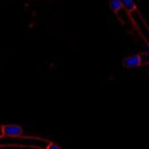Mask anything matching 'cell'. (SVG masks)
<instances>
[{
  "instance_id": "obj_4",
  "label": "cell",
  "mask_w": 149,
  "mask_h": 149,
  "mask_svg": "<svg viewBox=\"0 0 149 149\" xmlns=\"http://www.w3.org/2000/svg\"><path fill=\"white\" fill-rule=\"evenodd\" d=\"M109 7L110 9L116 14H118V12L123 9V6L120 3V0H110L109 2Z\"/></svg>"
},
{
  "instance_id": "obj_5",
  "label": "cell",
  "mask_w": 149,
  "mask_h": 149,
  "mask_svg": "<svg viewBox=\"0 0 149 149\" xmlns=\"http://www.w3.org/2000/svg\"><path fill=\"white\" fill-rule=\"evenodd\" d=\"M44 149H62L57 143H55L54 141H47V142H46V144H45V148Z\"/></svg>"
},
{
  "instance_id": "obj_2",
  "label": "cell",
  "mask_w": 149,
  "mask_h": 149,
  "mask_svg": "<svg viewBox=\"0 0 149 149\" xmlns=\"http://www.w3.org/2000/svg\"><path fill=\"white\" fill-rule=\"evenodd\" d=\"M144 64L143 54L141 53L125 57L122 60V65L125 68H137Z\"/></svg>"
},
{
  "instance_id": "obj_3",
  "label": "cell",
  "mask_w": 149,
  "mask_h": 149,
  "mask_svg": "<svg viewBox=\"0 0 149 149\" xmlns=\"http://www.w3.org/2000/svg\"><path fill=\"white\" fill-rule=\"evenodd\" d=\"M120 1L123 6V9H125V10L127 13H133L137 10V5L134 0H120Z\"/></svg>"
},
{
  "instance_id": "obj_1",
  "label": "cell",
  "mask_w": 149,
  "mask_h": 149,
  "mask_svg": "<svg viewBox=\"0 0 149 149\" xmlns=\"http://www.w3.org/2000/svg\"><path fill=\"white\" fill-rule=\"evenodd\" d=\"M23 128L17 124L1 125V137H17L23 135Z\"/></svg>"
},
{
  "instance_id": "obj_6",
  "label": "cell",
  "mask_w": 149,
  "mask_h": 149,
  "mask_svg": "<svg viewBox=\"0 0 149 149\" xmlns=\"http://www.w3.org/2000/svg\"><path fill=\"white\" fill-rule=\"evenodd\" d=\"M0 137H1V125H0Z\"/></svg>"
}]
</instances>
